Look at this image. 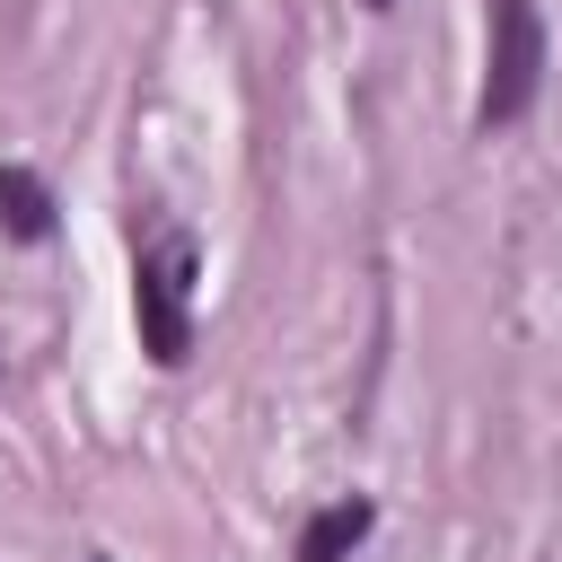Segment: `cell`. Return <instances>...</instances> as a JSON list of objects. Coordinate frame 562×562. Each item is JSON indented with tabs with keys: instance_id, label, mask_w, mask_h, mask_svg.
Segmentation results:
<instances>
[{
	"instance_id": "cell-1",
	"label": "cell",
	"mask_w": 562,
	"mask_h": 562,
	"mask_svg": "<svg viewBox=\"0 0 562 562\" xmlns=\"http://www.w3.org/2000/svg\"><path fill=\"white\" fill-rule=\"evenodd\" d=\"M536 88H544V18H536V0H492V44H483V105H474V123H483V132L518 123V114L536 105Z\"/></svg>"
},
{
	"instance_id": "cell-2",
	"label": "cell",
	"mask_w": 562,
	"mask_h": 562,
	"mask_svg": "<svg viewBox=\"0 0 562 562\" xmlns=\"http://www.w3.org/2000/svg\"><path fill=\"white\" fill-rule=\"evenodd\" d=\"M184 299H193V246H184V237H158V246L132 263V316H140V351H149L158 369H176V360L193 351V316H184Z\"/></svg>"
},
{
	"instance_id": "cell-3",
	"label": "cell",
	"mask_w": 562,
	"mask_h": 562,
	"mask_svg": "<svg viewBox=\"0 0 562 562\" xmlns=\"http://www.w3.org/2000/svg\"><path fill=\"white\" fill-rule=\"evenodd\" d=\"M369 501H325L307 527H299V562H351L360 553V536H369Z\"/></svg>"
},
{
	"instance_id": "cell-4",
	"label": "cell",
	"mask_w": 562,
	"mask_h": 562,
	"mask_svg": "<svg viewBox=\"0 0 562 562\" xmlns=\"http://www.w3.org/2000/svg\"><path fill=\"white\" fill-rule=\"evenodd\" d=\"M0 228L9 237H53V193H44V176L35 167H18V158H0Z\"/></svg>"
},
{
	"instance_id": "cell-5",
	"label": "cell",
	"mask_w": 562,
	"mask_h": 562,
	"mask_svg": "<svg viewBox=\"0 0 562 562\" xmlns=\"http://www.w3.org/2000/svg\"><path fill=\"white\" fill-rule=\"evenodd\" d=\"M369 9H386V0H369Z\"/></svg>"
}]
</instances>
